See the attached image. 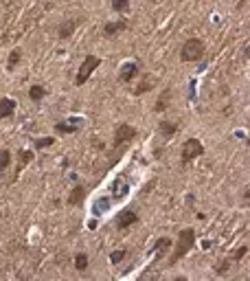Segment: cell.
Segmentation results:
<instances>
[{
  "label": "cell",
  "instance_id": "obj_1",
  "mask_svg": "<svg viewBox=\"0 0 250 281\" xmlns=\"http://www.w3.org/2000/svg\"><path fill=\"white\" fill-rule=\"evenodd\" d=\"M195 246V231L193 228H180L178 231V242H176V248L171 257H169V264H178L182 257L189 255V250Z\"/></svg>",
  "mask_w": 250,
  "mask_h": 281
},
{
  "label": "cell",
  "instance_id": "obj_3",
  "mask_svg": "<svg viewBox=\"0 0 250 281\" xmlns=\"http://www.w3.org/2000/svg\"><path fill=\"white\" fill-rule=\"evenodd\" d=\"M202 154H204V145H202V140H197V138H187V140H185V145H182V152H180L182 165H189L191 160L200 158Z\"/></svg>",
  "mask_w": 250,
  "mask_h": 281
},
{
  "label": "cell",
  "instance_id": "obj_15",
  "mask_svg": "<svg viewBox=\"0 0 250 281\" xmlns=\"http://www.w3.org/2000/svg\"><path fill=\"white\" fill-rule=\"evenodd\" d=\"M46 95H48V90H46L44 86H38V84H35V86L29 88V99H31V101H42L44 97H46Z\"/></svg>",
  "mask_w": 250,
  "mask_h": 281
},
{
  "label": "cell",
  "instance_id": "obj_5",
  "mask_svg": "<svg viewBox=\"0 0 250 281\" xmlns=\"http://www.w3.org/2000/svg\"><path fill=\"white\" fill-rule=\"evenodd\" d=\"M136 134H138V130H136V128H132L130 123H121L119 128L114 130V147L119 150V147L128 145L130 140H134V138H136Z\"/></svg>",
  "mask_w": 250,
  "mask_h": 281
},
{
  "label": "cell",
  "instance_id": "obj_26",
  "mask_svg": "<svg viewBox=\"0 0 250 281\" xmlns=\"http://www.w3.org/2000/svg\"><path fill=\"white\" fill-rule=\"evenodd\" d=\"M246 3H248V0H239V7H246Z\"/></svg>",
  "mask_w": 250,
  "mask_h": 281
},
{
  "label": "cell",
  "instance_id": "obj_23",
  "mask_svg": "<svg viewBox=\"0 0 250 281\" xmlns=\"http://www.w3.org/2000/svg\"><path fill=\"white\" fill-rule=\"evenodd\" d=\"M75 268L77 270H86L88 268V255L86 253H77L75 255Z\"/></svg>",
  "mask_w": 250,
  "mask_h": 281
},
{
  "label": "cell",
  "instance_id": "obj_11",
  "mask_svg": "<svg viewBox=\"0 0 250 281\" xmlns=\"http://www.w3.org/2000/svg\"><path fill=\"white\" fill-rule=\"evenodd\" d=\"M16 106H18V103L13 99H9V97L0 99V119H9V116L16 112Z\"/></svg>",
  "mask_w": 250,
  "mask_h": 281
},
{
  "label": "cell",
  "instance_id": "obj_14",
  "mask_svg": "<svg viewBox=\"0 0 250 281\" xmlns=\"http://www.w3.org/2000/svg\"><path fill=\"white\" fill-rule=\"evenodd\" d=\"M158 132L163 134L165 138H171L176 132H178V123H173V121H160L158 123Z\"/></svg>",
  "mask_w": 250,
  "mask_h": 281
},
{
  "label": "cell",
  "instance_id": "obj_10",
  "mask_svg": "<svg viewBox=\"0 0 250 281\" xmlns=\"http://www.w3.org/2000/svg\"><path fill=\"white\" fill-rule=\"evenodd\" d=\"M79 25V20L77 18H72V20H64L60 27H57V38L60 40H68L72 33H75V29Z\"/></svg>",
  "mask_w": 250,
  "mask_h": 281
},
{
  "label": "cell",
  "instance_id": "obj_19",
  "mask_svg": "<svg viewBox=\"0 0 250 281\" xmlns=\"http://www.w3.org/2000/svg\"><path fill=\"white\" fill-rule=\"evenodd\" d=\"M18 156H20V167L16 169V174H18L24 165H29V162L33 160V152H31V150H20V152H18Z\"/></svg>",
  "mask_w": 250,
  "mask_h": 281
},
{
  "label": "cell",
  "instance_id": "obj_25",
  "mask_svg": "<svg viewBox=\"0 0 250 281\" xmlns=\"http://www.w3.org/2000/svg\"><path fill=\"white\" fill-rule=\"evenodd\" d=\"M125 255H128L125 250H114V253H110V262H112V264H121L125 260Z\"/></svg>",
  "mask_w": 250,
  "mask_h": 281
},
{
  "label": "cell",
  "instance_id": "obj_12",
  "mask_svg": "<svg viewBox=\"0 0 250 281\" xmlns=\"http://www.w3.org/2000/svg\"><path fill=\"white\" fill-rule=\"evenodd\" d=\"M169 246H171V240L169 238H158L156 244H154V255H156V262L163 260V255L169 250Z\"/></svg>",
  "mask_w": 250,
  "mask_h": 281
},
{
  "label": "cell",
  "instance_id": "obj_4",
  "mask_svg": "<svg viewBox=\"0 0 250 281\" xmlns=\"http://www.w3.org/2000/svg\"><path fill=\"white\" fill-rule=\"evenodd\" d=\"M101 66V60L97 55H86V60H84V64L79 66V71H77V77H75V84L77 86H84L88 79H90V75L94 71H97Z\"/></svg>",
  "mask_w": 250,
  "mask_h": 281
},
{
  "label": "cell",
  "instance_id": "obj_16",
  "mask_svg": "<svg viewBox=\"0 0 250 281\" xmlns=\"http://www.w3.org/2000/svg\"><path fill=\"white\" fill-rule=\"evenodd\" d=\"M77 130H79V125H70L68 121L55 123V132H57V134H75Z\"/></svg>",
  "mask_w": 250,
  "mask_h": 281
},
{
  "label": "cell",
  "instance_id": "obj_22",
  "mask_svg": "<svg viewBox=\"0 0 250 281\" xmlns=\"http://www.w3.org/2000/svg\"><path fill=\"white\" fill-rule=\"evenodd\" d=\"M246 255H248V246H239L237 250H233V253H231L229 262H231V264H233V262H239V260H244Z\"/></svg>",
  "mask_w": 250,
  "mask_h": 281
},
{
  "label": "cell",
  "instance_id": "obj_20",
  "mask_svg": "<svg viewBox=\"0 0 250 281\" xmlns=\"http://www.w3.org/2000/svg\"><path fill=\"white\" fill-rule=\"evenodd\" d=\"M53 143H55V138H53V136H42V138H35L33 147H35V150H44V147H51Z\"/></svg>",
  "mask_w": 250,
  "mask_h": 281
},
{
  "label": "cell",
  "instance_id": "obj_13",
  "mask_svg": "<svg viewBox=\"0 0 250 281\" xmlns=\"http://www.w3.org/2000/svg\"><path fill=\"white\" fill-rule=\"evenodd\" d=\"M169 101H171V90L165 88L163 92H160V97L156 99V106H154V112H165L169 108Z\"/></svg>",
  "mask_w": 250,
  "mask_h": 281
},
{
  "label": "cell",
  "instance_id": "obj_24",
  "mask_svg": "<svg viewBox=\"0 0 250 281\" xmlns=\"http://www.w3.org/2000/svg\"><path fill=\"white\" fill-rule=\"evenodd\" d=\"M149 90H152V84H149V79H145V81H141V84H138V88H134V95L138 97V95L149 92Z\"/></svg>",
  "mask_w": 250,
  "mask_h": 281
},
{
  "label": "cell",
  "instance_id": "obj_17",
  "mask_svg": "<svg viewBox=\"0 0 250 281\" xmlns=\"http://www.w3.org/2000/svg\"><path fill=\"white\" fill-rule=\"evenodd\" d=\"M22 60V49H13L9 53V60H7V71H13L18 66V62Z\"/></svg>",
  "mask_w": 250,
  "mask_h": 281
},
{
  "label": "cell",
  "instance_id": "obj_21",
  "mask_svg": "<svg viewBox=\"0 0 250 281\" xmlns=\"http://www.w3.org/2000/svg\"><path fill=\"white\" fill-rule=\"evenodd\" d=\"M11 165V152L9 150H0V172H5Z\"/></svg>",
  "mask_w": 250,
  "mask_h": 281
},
{
  "label": "cell",
  "instance_id": "obj_9",
  "mask_svg": "<svg viewBox=\"0 0 250 281\" xmlns=\"http://www.w3.org/2000/svg\"><path fill=\"white\" fill-rule=\"evenodd\" d=\"M125 29H128V20H125V18H119L114 22H106V25H104V35H106V38H112V35L125 31Z\"/></svg>",
  "mask_w": 250,
  "mask_h": 281
},
{
  "label": "cell",
  "instance_id": "obj_7",
  "mask_svg": "<svg viewBox=\"0 0 250 281\" xmlns=\"http://www.w3.org/2000/svg\"><path fill=\"white\" fill-rule=\"evenodd\" d=\"M136 222H138V213H136L134 209H123V211H121V216L116 218V226H119L121 231H123V228H128V226H132V224H136Z\"/></svg>",
  "mask_w": 250,
  "mask_h": 281
},
{
  "label": "cell",
  "instance_id": "obj_8",
  "mask_svg": "<svg viewBox=\"0 0 250 281\" xmlns=\"http://www.w3.org/2000/svg\"><path fill=\"white\" fill-rule=\"evenodd\" d=\"M86 200V187L84 184H75V187L70 189V194H68V206H82Z\"/></svg>",
  "mask_w": 250,
  "mask_h": 281
},
{
  "label": "cell",
  "instance_id": "obj_18",
  "mask_svg": "<svg viewBox=\"0 0 250 281\" xmlns=\"http://www.w3.org/2000/svg\"><path fill=\"white\" fill-rule=\"evenodd\" d=\"M110 7L116 13H128L130 11V0H110Z\"/></svg>",
  "mask_w": 250,
  "mask_h": 281
},
{
  "label": "cell",
  "instance_id": "obj_2",
  "mask_svg": "<svg viewBox=\"0 0 250 281\" xmlns=\"http://www.w3.org/2000/svg\"><path fill=\"white\" fill-rule=\"evenodd\" d=\"M204 53H207V46H204V42L200 38H189L185 44H182V49H180V60L182 62H200Z\"/></svg>",
  "mask_w": 250,
  "mask_h": 281
},
{
  "label": "cell",
  "instance_id": "obj_6",
  "mask_svg": "<svg viewBox=\"0 0 250 281\" xmlns=\"http://www.w3.org/2000/svg\"><path fill=\"white\" fill-rule=\"evenodd\" d=\"M138 75V64L136 62H125L121 66L119 71V81H123V84H130L132 79H134Z\"/></svg>",
  "mask_w": 250,
  "mask_h": 281
}]
</instances>
